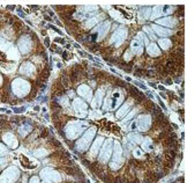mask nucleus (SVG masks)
<instances>
[{
  "instance_id": "nucleus-1",
  "label": "nucleus",
  "mask_w": 195,
  "mask_h": 183,
  "mask_svg": "<svg viewBox=\"0 0 195 183\" xmlns=\"http://www.w3.org/2000/svg\"><path fill=\"white\" fill-rule=\"evenodd\" d=\"M85 124L84 122H80V121H75V122L68 123V125L65 128L66 136L68 137V139H76L79 136H81L85 130Z\"/></svg>"
},
{
  "instance_id": "nucleus-2",
  "label": "nucleus",
  "mask_w": 195,
  "mask_h": 183,
  "mask_svg": "<svg viewBox=\"0 0 195 183\" xmlns=\"http://www.w3.org/2000/svg\"><path fill=\"white\" fill-rule=\"evenodd\" d=\"M95 133H96V128H95V126L88 129V131L76 142L77 150L80 151V152H84V151L88 150L90 142H93V137H95Z\"/></svg>"
},
{
  "instance_id": "nucleus-3",
  "label": "nucleus",
  "mask_w": 195,
  "mask_h": 183,
  "mask_svg": "<svg viewBox=\"0 0 195 183\" xmlns=\"http://www.w3.org/2000/svg\"><path fill=\"white\" fill-rule=\"evenodd\" d=\"M13 92L16 94L17 96L23 98L30 90V84L28 81H25L23 79H15L14 82L12 84Z\"/></svg>"
},
{
  "instance_id": "nucleus-4",
  "label": "nucleus",
  "mask_w": 195,
  "mask_h": 183,
  "mask_svg": "<svg viewBox=\"0 0 195 183\" xmlns=\"http://www.w3.org/2000/svg\"><path fill=\"white\" fill-rule=\"evenodd\" d=\"M113 148H114L113 158H112V161H111V163H110V167H111V169L117 171V169H119L122 165V148L118 142H114Z\"/></svg>"
},
{
  "instance_id": "nucleus-5",
  "label": "nucleus",
  "mask_w": 195,
  "mask_h": 183,
  "mask_svg": "<svg viewBox=\"0 0 195 183\" xmlns=\"http://www.w3.org/2000/svg\"><path fill=\"white\" fill-rule=\"evenodd\" d=\"M19 171L16 167H9L0 175V183H14L19 177Z\"/></svg>"
},
{
  "instance_id": "nucleus-6",
  "label": "nucleus",
  "mask_w": 195,
  "mask_h": 183,
  "mask_svg": "<svg viewBox=\"0 0 195 183\" xmlns=\"http://www.w3.org/2000/svg\"><path fill=\"white\" fill-rule=\"evenodd\" d=\"M113 140L112 139H107L106 142H103L102 147H101V153H99V160L102 162H107L109 159L111 158L112 154V148H113Z\"/></svg>"
},
{
  "instance_id": "nucleus-7",
  "label": "nucleus",
  "mask_w": 195,
  "mask_h": 183,
  "mask_svg": "<svg viewBox=\"0 0 195 183\" xmlns=\"http://www.w3.org/2000/svg\"><path fill=\"white\" fill-rule=\"evenodd\" d=\"M41 176L46 181V182H60L61 181V176L58 174L56 171H53L51 168H44L43 171H41Z\"/></svg>"
},
{
  "instance_id": "nucleus-8",
  "label": "nucleus",
  "mask_w": 195,
  "mask_h": 183,
  "mask_svg": "<svg viewBox=\"0 0 195 183\" xmlns=\"http://www.w3.org/2000/svg\"><path fill=\"white\" fill-rule=\"evenodd\" d=\"M127 36V30L125 28H119L117 29L114 34L111 37V43L114 44L116 46H120L121 43L125 41V38Z\"/></svg>"
},
{
  "instance_id": "nucleus-9",
  "label": "nucleus",
  "mask_w": 195,
  "mask_h": 183,
  "mask_svg": "<svg viewBox=\"0 0 195 183\" xmlns=\"http://www.w3.org/2000/svg\"><path fill=\"white\" fill-rule=\"evenodd\" d=\"M135 124H136V126H138V129L140 131H142V132L143 131H147L149 129V126H150V116H148V115L138 116Z\"/></svg>"
},
{
  "instance_id": "nucleus-10",
  "label": "nucleus",
  "mask_w": 195,
  "mask_h": 183,
  "mask_svg": "<svg viewBox=\"0 0 195 183\" xmlns=\"http://www.w3.org/2000/svg\"><path fill=\"white\" fill-rule=\"evenodd\" d=\"M73 107L74 110L76 111L77 114H81V116L83 114L87 113V109H88V106L84 101H82L81 99H74L73 101Z\"/></svg>"
},
{
  "instance_id": "nucleus-11",
  "label": "nucleus",
  "mask_w": 195,
  "mask_h": 183,
  "mask_svg": "<svg viewBox=\"0 0 195 183\" xmlns=\"http://www.w3.org/2000/svg\"><path fill=\"white\" fill-rule=\"evenodd\" d=\"M77 93H79L80 96L84 98L87 101H91V99H93V92H91L89 86H87V85L80 86V87L77 88Z\"/></svg>"
},
{
  "instance_id": "nucleus-12",
  "label": "nucleus",
  "mask_w": 195,
  "mask_h": 183,
  "mask_svg": "<svg viewBox=\"0 0 195 183\" xmlns=\"http://www.w3.org/2000/svg\"><path fill=\"white\" fill-rule=\"evenodd\" d=\"M130 49H132V52L136 53V55H141V53L143 52L142 40H141V38L133 40L132 43H130Z\"/></svg>"
},
{
  "instance_id": "nucleus-13",
  "label": "nucleus",
  "mask_w": 195,
  "mask_h": 183,
  "mask_svg": "<svg viewBox=\"0 0 195 183\" xmlns=\"http://www.w3.org/2000/svg\"><path fill=\"white\" fill-rule=\"evenodd\" d=\"M109 29H110V22H107V21H105V22H103V23H101V25L98 26L97 28L98 40L104 38L105 35L107 34V31H109Z\"/></svg>"
},
{
  "instance_id": "nucleus-14",
  "label": "nucleus",
  "mask_w": 195,
  "mask_h": 183,
  "mask_svg": "<svg viewBox=\"0 0 195 183\" xmlns=\"http://www.w3.org/2000/svg\"><path fill=\"white\" fill-rule=\"evenodd\" d=\"M2 140H4L9 147H12V148H16L17 144H19L17 139L15 138L12 133H5L4 137H2Z\"/></svg>"
},
{
  "instance_id": "nucleus-15",
  "label": "nucleus",
  "mask_w": 195,
  "mask_h": 183,
  "mask_svg": "<svg viewBox=\"0 0 195 183\" xmlns=\"http://www.w3.org/2000/svg\"><path fill=\"white\" fill-rule=\"evenodd\" d=\"M103 142H104V138H103V137L96 138V140L93 142V145L91 146V148H90V154H91V157H95V155L97 154L98 151L101 150V147H102Z\"/></svg>"
},
{
  "instance_id": "nucleus-16",
  "label": "nucleus",
  "mask_w": 195,
  "mask_h": 183,
  "mask_svg": "<svg viewBox=\"0 0 195 183\" xmlns=\"http://www.w3.org/2000/svg\"><path fill=\"white\" fill-rule=\"evenodd\" d=\"M19 48L22 53H27L30 49V40L29 37H22L19 41Z\"/></svg>"
},
{
  "instance_id": "nucleus-17",
  "label": "nucleus",
  "mask_w": 195,
  "mask_h": 183,
  "mask_svg": "<svg viewBox=\"0 0 195 183\" xmlns=\"http://www.w3.org/2000/svg\"><path fill=\"white\" fill-rule=\"evenodd\" d=\"M103 94H104V92L103 90H97L96 92V94H95V96H93V100H91V104H93V108H99L101 107V104L103 103Z\"/></svg>"
},
{
  "instance_id": "nucleus-18",
  "label": "nucleus",
  "mask_w": 195,
  "mask_h": 183,
  "mask_svg": "<svg viewBox=\"0 0 195 183\" xmlns=\"http://www.w3.org/2000/svg\"><path fill=\"white\" fill-rule=\"evenodd\" d=\"M152 29H154V31L158 36H170V35H172V30L171 29H167V28H163V27H159V26L157 25H154L152 26Z\"/></svg>"
},
{
  "instance_id": "nucleus-19",
  "label": "nucleus",
  "mask_w": 195,
  "mask_h": 183,
  "mask_svg": "<svg viewBox=\"0 0 195 183\" xmlns=\"http://www.w3.org/2000/svg\"><path fill=\"white\" fill-rule=\"evenodd\" d=\"M177 21L171 17H163V19H159L157 20V26L158 25H163L165 27H170V28H173V26L175 25Z\"/></svg>"
},
{
  "instance_id": "nucleus-20",
  "label": "nucleus",
  "mask_w": 195,
  "mask_h": 183,
  "mask_svg": "<svg viewBox=\"0 0 195 183\" xmlns=\"http://www.w3.org/2000/svg\"><path fill=\"white\" fill-rule=\"evenodd\" d=\"M20 72L22 74H25V75H30V74H33L35 72V67H34L31 63H25L20 67Z\"/></svg>"
},
{
  "instance_id": "nucleus-21",
  "label": "nucleus",
  "mask_w": 195,
  "mask_h": 183,
  "mask_svg": "<svg viewBox=\"0 0 195 183\" xmlns=\"http://www.w3.org/2000/svg\"><path fill=\"white\" fill-rule=\"evenodd\" d=\"M147 51H148V55H150V56H152V57H156V56L161 55L158 45L155 44V43H151V44L147 45Z\"/></svg>"
},
{
  "instance_id": "nucleus-22",
  "label": "nucleus",
  "mask_w": 195,
  "mask_h": 183,
  "mask_svg": "<svg viewBox=\"0 0 195 183\" xmlns=\"http://www.w3.org/2000/svg\"><path fill=\"white\" fill-rule=\"evenodd\" d=\"M152 147H154V145H152V140H151L150 138L143 139L142 140L143 151H146V152H150V151H152Z\"/></svg>"
},
{
  "instance_id": "nucleus-23",
  "label": "nucleus",
  "mask_w": 195,
  "mask_h": 183,
  "mask_svg": "<svg viewBox=\"0 0 195 183\" xmlns=\"http://www.w3.org/2000/svg\"><path fill=\"white\" fill-rule=\"evenodd\" d=\"M89 20L85 22V28L87 29H90L93 28V26H96L98 23V21H99V17H88Z\"/></svg>"
},
{
  "instance_id": "nucleus-24",
  "label": "nucleus",
  "mask_w": 195,
  "mask_h": 183,
  "mask_svg": "<svg viewBox=\"0 0 195 183\" xmlns=\"http://www.w3.org/2000/svg\"><path fill=\"white\" fill-rule=\"evenodd\" d=\"M128 109H129V103H125V104H122L121 107H120V109L117 111V117H122L124 115L127 114V111H128Z\"/></svg>"
},
{
  "instance_id": "nucleus-25",
  "label": "nucleus",
  "mask_w": 195,
  "mask_h": 183,
  "mask_svg": "<svg viewBox=\"0 0 195 183\" xmlns=\"http://www.w3.org/2000/svg\"><path fill=\"white\" fill-rule=\"evenodd\" d=\"M128 139H129L132 142H134V144H140V142H142V140H143V138L141 137V134H138V133L129 134Z\"/></svg>"
},
{
  "instance_id": "nucleus-26",
  "label": "nucleus",
  "mask_w": 195,
  "mask_h": 183,
  "mask_svg": "<svg viewBox=\"0 0 195 183\" xmlns=\"http://www.w3.org/2000/svg\"><path fill=\"white\" fill-rule=\"evenodd\" d=\"M158 44L161 45V48L164 50H167L171 48V41L170 40H167V38H162V40H159Z\"/></svg>"
},
{
  "instance_id": "nucleus-27",
  "label": "nucleus",
  "mask_w": 195,
  "mask_h": 183,
  "mask_svg": "<svg viewBox=\"0 0 195 183\" xmlns=\"http://www.w3.org/2000/svg\"><path fill=\"white\" fill-rule=\"evenodd\" d=\"M163 14V7L161 6H156L152 8V14H151V19H155V17H161Z\"/></svg>"
},
{
  "instance_id": "nucleus-28",
  "label": "nucleus",
  "mask_w": 195,
  "mask_h": 183,
  "mask_svg": "<svg viewBox=\"0 0 195 183\" xmlns=\"http://www.w3.org/2000/svg\"><path fill=\"white\" fill-rule=\"evenodd\" d=\"M29 131H30V126H29V125H25V126H22L20 130H19V132H20V134H22V136H25V134L28 133Z\"/></svg>"
},
{
  "instance_id": "nucleus-29",
  "label": "nucleus",
  "mask_w": 195,
  "mask_h": 183,
  "mask_svg": "<svg viewBox=\"0 0 195 183\" xmlns=\"http://www.w3.org/2000/svg\"><path fill=\"white\" fill-rule=\"evenodd\" d=\"M35 155H36V157H38V158H43V157H45V155H46V151L43 150V148H39L38 151H36V152H35Z\"/></svg>"
},
{
  "instance_id": "nucleus-30",
  "label": "nucleus",
  "mask_w": 195,
  "mask_h": 183,
  "mask_svg": "<svg viewBox=\"0 0 195 183\" xmlns=\"http://www.w3.org/2000/svg\"><path fill=\"white\" fill-rule=\"evenodd\" d=\"M134 157L135 158H141V157H143V152L140 148H135L134 150Z\"/></svg>"
},
{
  "instance_id": "nucleus-31",
  "label": "nucleus",
  "mask_w": 195,
  "mask_h": 183,
  "mask_svg": "<svg viewBox=\"0 0 195 183\" xmlns=\"http://www.w3.org/2000/svg\"><path fill=\"white\" fill-rule=\"evenodd\" d=\"M135 113H136V110H133V111H132L130 114H128V115H127L126 117H125V119H124V122H127V121H129V119H132V118L134 117Z\"/></svg>"
},
{
  "instance_id": "nucleus-32",
  "label": "nucleus",
  "mask_w": 195,
  "mask_h": 183,
  "mask_svg": "<svg viewBox=\"0 0 195 183\" xmlns=\"http://www.w3.org/2000/svg\"><path fill=\"white\" fill-rule=\"evenodd\" d=\"M6 153H7V148H6L4 145L0 144V157H2V155L6 154Z\"/></svg>"
},
{
  "instance_id": "nucleus-33",
  "label": "nucleus",
  "mask_w": 195,
  "mask_h": 183,
  "mask_svg": "<svg viewBox=\"0 0 195 183\" xmlns=\"http://www.w3.org/2000/svg\"><path fill=\"white\" fill-rule=\"evenodd\" d=\"M144 31H147V33L149 34V35H150V37L152 38V40H156V37L154 36V34H152V31H151V30H150L149 28H148V27H144Z\"/></svg>"
},
{
  "instance_id": "nucleus-34",
  "label": "nucleus",
  "mask_w": 195,
  "mask_h": 183,
  "mask_svg": "<svg viewBox=\"0 0 195 183\" xmlns=\"http://www.w3.org/2000/svg\"><path fill=\"white\" fill-rule=\"evenodd\" d=\"M29 183H39V181H38V177H37V176H34V177H31V180L29 181Z\"/></svg>"
},
{
  "instance_id": "nucleus-35",
  "label": "nucleus",
  "mask_w": 195,
  "mask_h": 183,
  "mask_svg": "<svg viewBox=\"0 0 195 183\" xmlns=\"http://www.w3.org/2000/svg\"><path fill=\"white\" fill-rule=\"evenodd\" d=\"M127 55H130V57H132V52H126ZM125 59H126V60H129V56H126V57H125Z\"/></svg>"
},
{
  "instance_id": "nucleus-36",
  "label": "nucleus",
  "mask_w": 195,
  "mask_h": 183,
  "mask_svg": "<svg viewBox=\"0 0 195 183\" xmlns=\"http://www.w3.org/2000/svg\"><path fill=\"white\" fill-rule=\"evenodd\" d=\"M0 84H1V75H0Z\"/></svg>"
},
{
  "instance_id": "nucleus-37",
  "label": "nucleus",
  "mask_w": 195,
  "mask_h": 183,
  "mask_svg": "<svg viewBox=\"0 0 195 183\" xmlns=\"http://www.w3.org/2000/svg\"><path fill=\"white\" fill-rule=\"evenodd\" d=\"M43 183H50V182H46V181H45V182H43Z\"/></svg>"
}]
</instances>
